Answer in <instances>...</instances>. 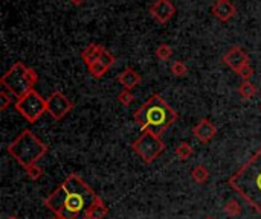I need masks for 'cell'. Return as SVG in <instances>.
<instances>
[{"label":"cell","instance_id":"cell-1","mask_svg":"<svg viewBox=\"0 0 261 219\" xmlns=\"http://www.w3.org/2000/svg\"><path fill=\"white\" fill-rule=\"evenodd\" d=\"M98 198L78 174H70L43 203L58 219H87L89 209Z\"/></svg>","mask_w":261,"mask_h":219},{"label":"cell","instance_id":"cell-2","mask_svg":"<svg viewBox=\"0 0 261 219\" xmlns=\"http://www.w3.org/2000/svg\"><path fill=\"white\" fill-rule=\"evenodd\" d=\"M229 186L261 216V148L229 177Z\"/></svg>","mask_w":261,"mask_h":219},{"label":"cell","instance_id":"cell-3","mask_svg":"<svg viewBox=\"0 0 261 219\" xmlns=\"http://www.w3.org/2000/svg\"><path fill=\"white\" fill-rule=\"evenodd\" d=\"M133 119L142 131H150L161 137L170 127L174 125L177 120V113L161 95H151L150 99L133 113Z\"/></svg>","mask_w":261,"mask_h":219},{"label":"cell","instance_id":"cell-4","mask_svg":"<svg viewBox=\"0 0 261 219\" xmlns=\"http://www.w3.org/2000/svg\"><path fill=\"white\" fill-rule=\"evenodd\" d=\"M6 151L18 165L28 168L37 165L47 154L49 148L31 130H24L8 145Z\"/></svg>","mask_w":261,"mask_h":219},{"label":"cell","instance_id":"cell-5","mask_svg":"<svg viewBox=\"0 0 261 219\" xmlns=\"http://www.w3.org/2000/svg\"><path fill=\"white\" fill-rule=\"evenodd\" d=\"M38 82V75L34 69L24 66L23 62H14L8 72L2 76L0 84L5 90H8L14 98H21L28 91L34 90V85Z\"/></svg>","mask_w":261,"mask_h":219},{"label":"cell","instance_id":"cell-6","mask_svg":"<svg viewBox=\"0 0 261 219\" xmlns=\"http://www.w3.org/2000/svg\"><path fill=\"white\" fill-rule=\"evenodd\" d=\"M165 148V142L150 131H142V134L132 143V149L141 157L145 165L154 163L162 155Z\"/></svg>","mask_w":261,"mask_h":219},{"label":"cell","instance_id":"cell-7","mask_svg":"<svg viewBox=\"0 0 261 219\" xmlns=\"http://www.w3.org/2000/svg\"><path fill=\"white\" fill-rule=\"evenodd\" d=\"M15 110L29 122L35 123L44 113H47V102L35 90L28 91L24 96L18 98L15 102Z\"/></svg>","mask_w":261,"mask_h":219},{"label":"cell","instance_id":"cell-8","mask_svg":"<svg viewBox=\"0 0 261 219\" xmlns=\"http://www.w3.org/2000/svg\"><path fill=\"white\" fill-rule=\"evenodd\" d=\"M47 114L54 120H61L73 110V102L61 91H54L47 99Z\"/></svg>","mask_w":261,"mask_h":219},{"label":"cell","instance_id":"cell-9","mask_svg":"<svg viewBox=\"0 0 261 219\" xmlns=\"http://www.w3.org/2000/svg\"><path fill=\"white\" fill-rule=\"evenodd\" d=\"M222 61L237 73L242 67L249 64V53L240 46H232L225 52Z\"/></svg>","mask_w":261,"mask_h":219},{"label":"cell","instance_id":"cell-10","mask_svg":"<svg viewBox=\"0 0 261 219\" xmlns=\"http://www.w3.org/2000/svg\"><path fill=\"white\" fill-rule=\"evenodd\" d=\"M150 15L159 23V24H165L167 21H170L173 18V15L176 14V6L170 2V0H154L150 5Z\"/></svg>","mask_w":261,"mask_h":219},{"label":"cell","instance_id":"cell-11","mask_svg":"<svg viewBox=\"0 0 261 219\" xmlns=\"http://www.w3.org/2000/svg\"><path fill=\"white\" fill-rule=\"evenodd\" d=\"M193 134L202 142V143H210L216 134H217V127L208 120V119H202L199 120L194 127H193Z\"/></svg>","mask_w":261,"mask_h":219},{"label":"cell","instance_id":"cell-12","mask_svg":"<svg viewBox=\"0 0 261 219\" xmlns=\"http://www.w3.org/2000/svg\"><path fill=\"white\" fill-rule=\"evenodd\" d=\"M211 12L220 21H228V20H231L236 15L237 8H236V5L231 0H216L211 5Z\"/></svg>","mask_w":261,"mask_h":219},{"label":"cell","instance_id":"cell-13","mask_svg":"<svg viewBox=\"0 0 261 219\" xmlns=\"http://www.w3.org/2000/svg\"><path fill=\"white\" fill-rule=\"evenodd\" d=\"M141 79H142L141 75L132 67H125L124 72L118 75V82L122 85V88H127V90H133L135 87H138Z\"/></svg>","mask_w":261,"mask_h":219},{"label":"cell","instance_id":"cell-14","mask_svg":"<svg viewBox=\"0 0 261 219\" xmlns=\"http://www.w3.org/2000/svg\"><path fill=\"white\" fill-rule=\"evenodd\" d=\"M104 50H106V49H104L101 44L92 43V44H89L86 49H83V52H81V59H83V62L89 67V66L95 64V62L101 58V55H102Z\"/></svg>","mask_w":261,"mask_h":219},{"label":"cell","instance_id":"cell-15","mask_svg":"<svg viewBox=\"0 0 261 219\" xmlns=\"http://www.w3.org/2000/svg\"><path fill=\"white\" fill-rule=\"evenodd\" d=\"M109 215V207L101 198H98L87 212V219H106Z\"/></svg>","mask_w":261,"mask_h":219},{"label":"cell","instance_id":"cell-16","mask_svg":"<svg viewBox=\"0 0 261 219\" xmlns=\"http://www.w3.org/2000/svg\"><path fill=\"white\" fill-rule=\"evenodd\" d=\"M191 180L196 184H205L210 180V171L205 165H197L191 171Z\"/></svg>","mask_w":261,"mask_h":219},{"label":"cell","instance_id":"cell-17","mask_svg":"<svg viewBox=\"0 0 261 219\" xmlns=\"http://www.w3.org/2000/svg\"><path fill=\"white\" fill-rule=\"evenodd\" d=\"M239 95H240L242 99L249 101V99H252V98L257 95V87H255L251 81H243V82L239 85Z\"/></svg>","mask_w":261,"mask_h":219},{"label":"cell","instance_id":"cell-18","mask_svg":"<svg viewBox=\"0 0 261 219\" xmlns=\"http://www.w3.org/2000/svg\"><path fill=\"white\" fill-rule=\"evenodd\" d=\"M176 157L180 160V162H187L191 155H193V148H191V145L190 143H187V142H184V143H180V145H177L176 146Z\"/></svg>","mask_w":261,"mask_h":219},{"label":"cell","instance_id":"cell-19","mask_svg":"<svg viewBox=\"0 0 261 219\" xmlns=\"http://www.w3.org/2000/svg\"><path fill=\"white\" fill-rule=\"evenodd\" d=\"M89 69V72H90V75L93 76V78H96V79H99V78H102L106 73H107V70H109V67L104 64V62H101L99 59L95 62V64H92V66H89L87 67Z\"/></svg>","mask_w":261,"mask_h":219},{"label":"cell","instance_id":"cell-20","mask_svg":"<svg viewBox=\"0 0 261 219\" xmlns=\"http://www.w3.org/2000/svg\"><path fill=\"white\" fill-rule=\"evenodd\" d=\"M156 56H158L161 61H168V59L173 56V49H171V46L167 44V43L159 44L158 49H156Z\"/></svg>","mask_w":261,"mask_h":219},{"label":"cell","instance_id":"cell-21","mask_svg":"<svg viewBox=\"0 0 261 219\" xmlns=\"http://www.w3.org/2000/svg\"><path fill=\"white\" fill-rule=\"evenodd\" d=\"M223 210H225V213L228 216H232L234 218V216H239L242 213V206L236 200H228L226 204H225V207H223Z\"/></svg>","mask_w":261,"mask_h":219},{"label":"cell","instance_id":"cell-22","mask_svg":"<svg viewBox=\"0 0 261 219\" xmlns=\"http://www.w3.org/2000/svg\"><path fill=\"white\" fill-rule=\"evenodd\" d=\"M171 73L176 76V78H184L188 75V67L185 66L184 61H174L171 64Z\"/></svg>","mask_w":261,"mask_h":219},{"label":"cell","instance_id":"cell-23","mask_svg":"<svg viewBox=\"0 0 261 219\" xmlns=\"http://www.w3.org/2000/svg\"><path fill=\"white\" fill-rule=\"evenodd\" d=\"M118 101L119 104H122L124 107H130L135 101V96L132 93V90H127V88H122L118 95Z\"/></svg>","mask_w":261,"mask_h":219},{"label":"cell","instance_id":"cell-24","mask_svg":"<svg viewBox=\"0 0 261 219\" xmlns=\"http://www.w3.org/2000/svg\"><path fill=\"white\" fill-rule=\"evenodd\" d=\"M24 172H26V175L32 180V181H37V180H40L41 177H43V169L38 166V165H31V166H28V168H24Z\"/></svg>","mask_w":261,"mask_h":219},{"label":"cell","instance_id":"cell-25","mask_svg":"<svg viewBox=\"0 0 261 219\" xmlns=\"http://www.w3.org/2000/svg\"><path fill=\"white\" fill-rule=\"evenodd\" d=\"M11 104H12V95H11L8 90L3 88V90L0 91V110L5 111Z\"/></svg>","mask_w":261,"mask_h":219},{"label":"cell","instance_id":"cell-26","mask_svg":"<svg viewBox=\"0 0 261 219\" xmlns=\"http://www.w3.org/2000/svg\"><path fill=\"white\" fill-rule=\"evenodd\" d=\"M237 73H239V76H240L243 81H249V79L254 76V69H252V66H251V64H248V66L242 67Z\"/></svg>","mask_w":261,"mask_h":219},{"label":"cell","instance_id":"cell-27","mask_svg":"<svg viewBox=\"0 0 261 219\" xmlns=\"http://www.w3.org/2000/svg\"><path fill=\"white\" fill-rule=\"evenodd\" d=\"M99 61H101V62H104V64H106V66H107V67L110 69V67H112V66L115 64V61H116V59H115V55H113L112 52H109V50L106 49V50L102 52V55H101Z\"/></svg>","mask_w":261,"mask_h":219},{"label":"cell","instance_id":"cell-28","mask_svg":"<svg viewBox=\"0 0 261 219\" xmlns=\"http://www.w3.org/2000/svg\"><path fill=\"white\" fill-rule=\"evenodd\" d=\"M84 2H86V0H70V3H72L73 6H81Z\"/></svg>","mask_w":261,"mask_h":219},{"label":"cell","instance_id":"cell-29","mask_svg":"<svg viewBox=\"0 0 261 219\" xmlns=\"http://www.w3.org/2000/svg\"><path fill=\"white\" fill-rule=\"evenodd\" d=\"M5 219H18V218H15V216H8V218H5Z\"/></svg>","mask_w":261,"mask_h":219},{"label":"cell","instance_id":"cell-30","mask_svg":"<svg viewBox=\"0 0 261 219\" xmlns=\"http://www.w3.org/2000/svg\"><path fill=\"white\" fill-rule=\"evenodd\" d=\"M205 219H214V218H211V216H208V218H205Z\"/></svg>","mask_w":261,"mask_h":219},{"label":"cell","instance_id":"cell-31","mask_svg":"<svg viewBox=\"0 0 261 219\" xmlns=\"http://www.w3.org/2000/svg\"><path fill=\"white\" fill-rule=\"evenodd\" d=\"M54 219H58V218H57V216H55V218H54Z\"/></svg>","mask_w":261,"mask_h":219},{"label":"cell","instance_id":"cell-32","mask_svg":"<svg viewBox=\"0 0 261 219\" xmlns=\"http://www.w3.org/2000/svg\"><path fill=\"white\" fill-rule=\"evenodd\" d=\"M260 111H261V105H260Z\"/></svg>","mask_w":261,"mask_h":219}]
</instances>
